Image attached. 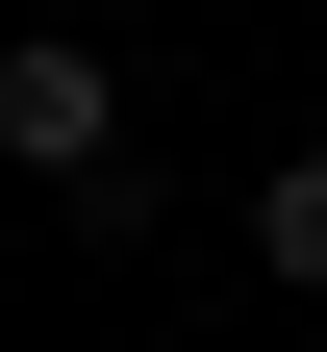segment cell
I'll use <instances>...</instances> for the list:
<instances>
[{"label": "cell", "instance_id": "2", "mask_svg": "<svg viewBox=\"0 0 327 352\" xmlns=\"http://www.w3.org/2000/svg\"><path fill=\"white\" fill-rule=\"evenodd\" d=\"M252 277H277V302H327V151H277V176H252Z\"/></svg>", "mask_w": 327, "mask_h": 352}, {"label": "cell", "instance_id": "1", "mask_svg": "<svg viewBox=\"0 0 327 352\" xmlns=\"http://www.w3.org/2000/svg\"><path fill=\"white\" fill-rule=\"evenodd\" d=\"M0 176H126V76L76 51V25H25V51H0Z\"/></svg>", "mask_w": 327, "mask_h": 352}]
</instances>
